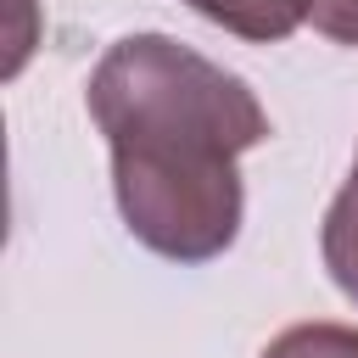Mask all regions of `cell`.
<instances>
[{"label":"cell","mask_w":358,"mask_h":358,"mask_svg":"<svg viewBox=\"0 0 358 358\" xmlns=\"http://www.w3.org/2000/svg\"><path fill=\"white\" fill-rule=\"evenodd\" d=\"M308 22L336 45H358V0H313Z\"/></svg>","instance_id":"5b68a950"},{"label":"cell","mask_w":358,"mask_h":358,"mask_svg":"<svg viewBox=\"0 0 358 358\" xmlns=\"http://www.w3.org/2000/svg\"><path fill=\"white\" fill-rule=\"evenodd\" d=\"M319 252H324V268H330V280L341 285V296L358 302V168H352V179L336 190V201H330V213H324Z\"/></svg>","instance_id":"3957f363"},{"label":"cell","mask_w":358,"mask_h":358,"mask_svg":"<svg viewBox=\"0 0 358 358\" xmlns=\"http://www.w3.org/2000/svg\"><path fill=\"white\" fill-rule=\"evenodd\" d=\"M263 358H358V330L352 324H330V319L291 324L263 347Z\"/></svg>","instance_id":"277c9868"},{"label":"cell","mask_w":358,"mask_h":358,"mask_svg":"<svg viewBox=\"0 0 358 358\" xmlns=\"http://www.w3.org/2000/svg\"><path fill=\"white\" fill-rule=\"evenodd\" d=\"M185 6L196 17H207V22H218L224 34L252 39V45L291 39L313 17V0H185Z\"/></svg>","instance_id":"7a4b0ae2"},{"label":"cell","mask_w":358,"mask_h":358,"mask_svg":"<svg viewBox=\"0 0 358 358\" xmlns=\"http://www.w3.org/2000/svg\"><path fill=\"white\" fill-rule=\"evenodd\" d=\"M84 101L112 151L123 229L168 263L224 257L246 213L235 162L268 140L252 84L168 34H129L95 62Z\"/></svg>","instance_id":"6da1fadb"}]
</instances>
